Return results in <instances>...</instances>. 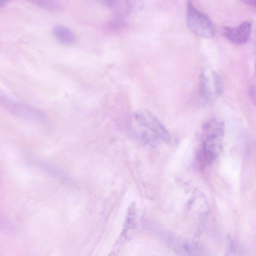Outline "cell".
Segmentation results:
<instances>
[{
  "instance_id": "1",
  "label": "cell",
  "mask_w": 256,
  "mask_h": 256,
  "mask_svg": "<svg viewBox=\"0 0 256 256\" xmlns=\"http://www.w3.org/2000/svg\"><path fill=\"white\" fill-rule=\"evenodd\" d=\"M130 128L138 138L150 142H166L170 135L160 121L150 111L140 110L131 117Z\"/></svg>"
},
{
  "instance_id": "2",
  "label": "cell",
  "mask_w": 256,
  "mask_h": 256,
  "mask_svg": "<svg viewBox=\"0 0 256 256\" xmlns=\"http://www.w3.org/2000/svg\"><path fill=\"white\" fill-rule=\"evenodd\" d=\"M202 132V146L200 156L208 162L215 158L222 150L224 123L219 118H212L204 124Z\"/></svg>"
},
{
  "instance_id": "3",
  "label": "cell",
  "mask_w": 256,
  "mask_h": 256,
  "mask_svg": "<svg viewBox=\"0 0 256 256\" xmlns=\"http://www.w3.org/2000/svg\"><path fill=\"white\" fill-rule=\"evenodd\" d=\"M186 20L189 28L196 35L204 38L214 36L215 29L211 20L190 2L188 6Z\"/></svg>"
},
{
  "instance_id": "4",
  "label": "cell",
  "mask_w": 256,
  "mask_h": 256,
  "mask_svg": "<svg viewBox=\"0 0 256 256\" xmlns=\"http://www.w3.org/2000/svg\"><path fill=\"white\" fill-rule=\"evenodd\" d=\"M222 84L218 74L214 70L206 68L201 73L200 92L207 102L215 101L222 94Z\"/></svg>"
},
{
  "instance_id": "5",
  "label": "cell",
  "mask_w": 256,
  "mask_h": 256,
  "mask_svg": "<svg viewBox=\"0 0 256 256\" xmlns=\"http://www.w3.org/2000/svg\"><path fill=\"white\" fill-rule=\"evenodd\" d=\"M252 31L251 24L244 22L236 28L224 27L222 29L223 36L231 42L238 45L245 44L248 40Z\"/></svg>"
},
{
  "instance_id": "6",
  "label": "cell",
  "mask_w": 256,
  "mask_h": 256,
  "mask_svg": "<svg viewBox=\"0 0 256 256\" xmlns=\"http://www.w3.org/2000/svg\"><path fill=\"white\" fill-rule=\"evenodd\" d=\"M52 33L56 39L63 44L72 45L76 41V36L74 32L64 25H56L53 28Z\"/></svg>"
},
{
  "instance_id": "7",
  "label": "cell",
  "mask_w": 256,
  "mask_h": 256,
  "mask_svg": "<svg viewBox=\"0 0 256 256\" xmlns=\"http://www.w3.org/2000/svg\"><path fill=\"white\" fill-rule=\"evenodd\" d=\"M10 109L14 113L24 118H34L36 113L34 110L30 106L21 104L20 103L6 102Z\"/></svg>"
},
{
  "instance_id": "8",
  "label": "cell",
  "mask_w": 256,
  "mask_h": 256,
  "mask_svg": "<svg viewBox=\"0 0 256 256\" xmlns=\"http://www.w3.org/2000/svg\"><path fill=\"white\" fill-rule=\"evenodd\" d=\"M34 4L52 12L60 11L62 6L58 0H28Z\"/></svg>"
},
{
  "instance_id": "9",
  "label": "cell",
  "mask_w": 256,
  "mask_h": 256,
  "mask_svg": "<svg viewBox=\"0 0 256 256\" xmlns=\"http://www.w3.org/2000/svg\"><path fill=\"white\" fill-rule=\"evenodd\" d=\"M124 4L126 10L130 13L140 12L144 6L142 0H124Z\"/></svg>"
},
{
  "instance_id": "10",
  "label": "cell",
  "mask_w": 256,
  "mask_h": 256,
  "mask_svg": "<svg viewBox=\"0 0 256 256\" xmlns=\"http://www.w3.org/2000/svg\"><path fill=\"white\" fill-rule=\"evenodd\" d=\"M120 0H98V2L102 6L108 8H113L116 6Z\"/></svg>"
},
{
  "instance_id": "11",
  "label": "cell",
  "mask_w": 256,
  "mask_h": 256,
  "mask_svg": "<svg viewBox=\"0 0 256 256\" xmlns=\"http://www.w3.org/2000/svg\"><path fill=\"white\" fill-rule=\"evenodd\" d=\"M243 3L250 6H254L256 4V0H240Z\"/></svg>"
},
{
  "instance_id": "12",
  "label": "cell",
  "mask_w": 256,
  "mask_h": 256,
  "mask_svg": "<svg viewBox=\"0 0 256 256\" xmlns=\"http://www.w3.org/2000/svg\"><path fill=\"white\" fill-rule=\"evenodd\" d=\"M7 2V0H0V7L4 6Z\"/></svg>"
}]
</instances>
